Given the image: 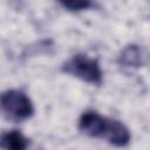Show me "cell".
Here are the masks:
<instances>
[{
	"mask_svg": "<svg viewBox=\"0 0 150 150\" xmlns=\"http://www.w3.org/2000/svg\"><path fill=\"white\" fill-rule=\"evenodd\" d=\"M79 129L89 137L105 138L110 144L122 148L129 144L131 135L125 124L111 120L96 111H84L79 120Z\"/></svg>",
	"mask_w": 150,
	"mask_h": 150,
	"instance_id": "6da1fadb",
	"label": "cell"
},
{
	"mask_svg": "<svg viewBox=\"0 0 150 150\" xmlns=\"http://www.w3.org/2000/svg\"><path fill=\"white\" fill-rule=\"evenodd\" d=\"M61 71L95 86L102 84L103 81V71L98 61L83 53L75 54L67 60L61 66Z\"/></svg>",
	"mask_w": 150,
	"mask_h": 150,
	"instance_id": "7a4b0ae2",
	"label": "cell"
},
{
	"mask_svg": "<svg viewBox=\"0 0 150 150\" xmlns=\"http://www.w3.org/2000/svg\"><path fill=\"white\" fill-rule=\"evenodd\" d=\"M1 109L4 115L13 122H22L34 114L30 98L21 90L8 89L1 95Z\"/></svg>",
	"mask_w": 150,
	"mask_h": 150,
	"instance_id": "3957f363",
	"label": "cell"
},
{
	"mask_svg": "<svg viewBox=\"0 0 150 150\" xmlns=\"http://www.w3.org/2000/svg\"><path fill=\"white\" fill-rule=\"evenodd\" d=\"M150 60L149 52L136 43L127 45L117 57L118 64L128 68H141L144 67Z\"/></svg>",
	"mask_w": 150,
	"mask_h": 150,
	"instance_id": "277c9868",
	"label": "cell"
},
{
	"mask_svg": "<svg viewBox=\"0 0 150 150\" xmlns=\"http://www.w3.org/2000/svg\"><path fill=\"white\" fill-rule=\"evenodd\" d=\"M2 150H27L29 139L19 130L2 132L0 141Z\"/></svg>",
	"mask_w": 150,
	"mask_h": 150,
	"instance_id": "5b68a950",
	"label": "cell"
},
{
	"mask_svg": "<svg viewBox=\"0 0 150 150\" xmlns=\"http://www.w3.org/2000/svg\"><path fill=\"white\" fill-rule=\"evenodd\" d=\"M60 5L68 11L75 12V11H83V9H89L95 6L94 2L89 0H68V1H61Z\"/></svg>",
	"mask_w": 150,
	"mask_h": 150,
	"instance_id": "8992f818",
	"label": "cell"
}]
</instances>
